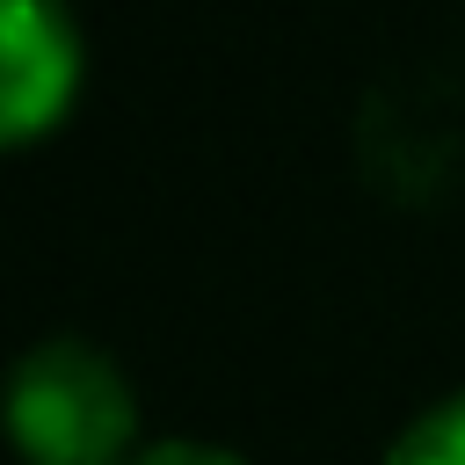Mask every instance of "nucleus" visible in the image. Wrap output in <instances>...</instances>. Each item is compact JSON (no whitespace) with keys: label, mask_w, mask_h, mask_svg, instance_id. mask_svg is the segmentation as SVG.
I'll return each mask as SVG.
<instances>
[{"label":"nucleus","mask_w":465,"mask_h":465,"mask_svg":"<svg viewBox=\"0 0 465 465\" xmlns=\"http://www.w3.org/2000/svg\"><path fill=\"white\" fill-rule=\"evenodd\" d=\"M131 465H240L232 450H218V443H196V436H174V443H145Z\"/></svg>","instance_id":"20e7f679"},{"label":"nucleus","mask_w":465,"mask_h":465,"mask_svg":"<svg viewBox=\"0 0 465 465\" xmlns=\"http://www.w3.org/2000/svg\"><path fill=\"white\" fill-rule=\"evenodd\" d=\"M80 29L65 0H0V138L29 145L65 124L80 94Z\"/></svg>","instance_id":"f03ea898"},{"label":"nucleus","mask_w":465,"mask_h":465,"mask_svg":"<svg viewBox=\"0 0 465 465\" xmlns=\"http://www.w3.org/2000/svg\"><path fill=\"white\" fill-rule=\"evenodd\" d=\"M7 421L29 465H131L138 458V400H131L124 363L73 334H51L15 363Z\"/></svg>","instance_id":"f257e3e1"},{"label":"nucleus","mask_w":465,"mask_h":465,"mask_svg":"<svg viewBox=\"0 0 465 465\" xmlns=\"http://www.w3.org/2000/svg\"><path fill=\"white\" fill-rule=\"evenodd\" d=\"M385 465H465V385L443 392L436 407H421L400 443L385 450Z\"/></svg>","instance_id":"7ed1b4c3"}]
</instances>
